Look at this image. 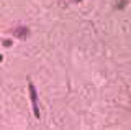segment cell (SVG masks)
<instances>
[]
</instances>
